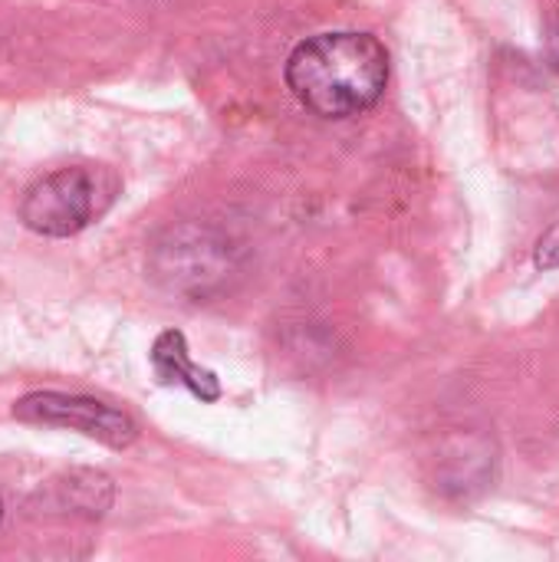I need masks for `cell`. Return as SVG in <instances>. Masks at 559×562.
I'll return each mask as SVG.
<instances>
[{
    "label": "cell",
    "instance_id": "6da1fadb",
    "mask_svg": "<svg viewBox=\"0 0 559 562\" xmlns=\"http://www.w3.org/2000/svg\"><path fill=\"white\" fill-rule=\"evenodd\" d=\"M287 86L313 115L353 119L382 99L389 86V53L372 33H320L290 53Z\"/></svg>",
    "mask_w": 559,
    "mask_h": 562
},
{
    "label": "cell",
    "instance_id": "7a4b0ae2",
    "mask_svg": "<svg viewBox=\"0 0 559 562\" xmlns=\"http://www.w3.org/2000/svg\"><path fill=\"white\" fill-rule=\"evenodd\" d=\"M122 181L105 165H69L33 181L20 201V221L40 237H72L99 221Z\"/></svg>",
    "mask_w": 559,
    "mask_h": 562
},
{
    "label": "cell",
    "instance_id": "3957f363",
    "mask_svg": "<svg viewBox=\"0 0 559 562\" xmlns=\"http://www.w3.org/2000/svg\"><path fill=\"white\" fill-rule=\"evenodd\" d=\"M13 418L30 425H53L69 428L86 438H96L109 448H128L135 441V422L89 395H66V392H33L13 405Z\"/></svg>",
    "mask_w": 559,
    "mask_h": 562
},
{
    "label": "cell",
    "instance_id": "277c9868",
    "mask_svg": "<svg viewBox=\"0 0 559 562\" xmlns=\"http://www.w3.org/2000/svg\"><path fill=\"white\" fill-rule=\"evenodd\" d=\"M152 369L158 375V382L165 385H181L188 389L194 398L201 402H217L221 398V382L211 369H201L185 342V333L168 329L155 339L152 346Z\"/></svg>",
    "mask_w": 559,
    "mask_h": 562
},
{
    "label": "cell",
    "instance_id": "5b68a950",
    "mask_svg": "<svg viewBox=\"0 0 559 562\" xmlns=\"http://www.w3.org/2000/svg\"><path fill=\"white\" fill-rule=\"evenodd\" d=\"M537 267L559 270V221L537 240Z\"/></svg>",
    "mask_w": 559,
    "mask_h": 562
},
{
    "label": "cell",
    "instance_id": "8992f818",
    "mask_svg": "<svg viewBox=\"0 0 559 562\" xmlns=\"http://www.w3.org/2000/svg\"><path fill=\"white\" fill-rule=\"evenodd\" d=\"M547 49H550V59L559 66V13L550 23V33H547Z\"/></svg>",
    "mask_w": 559,
    "mask_h": 562
},
{
    "label": "cell",
    "instance_id": "52a82bcc",
    "mask_svg": "<svg viewBox=\"0 0 559 562\" xmlns=\"http://www.w3.org/2000/svg\"><path fill=\"white\" fill-rule=\"evenodd\" d=\"M0 520H3V504H0Z\"/></svg>",
    "mask_w": 559,
    "mask_h": 562
}]
</instances>
